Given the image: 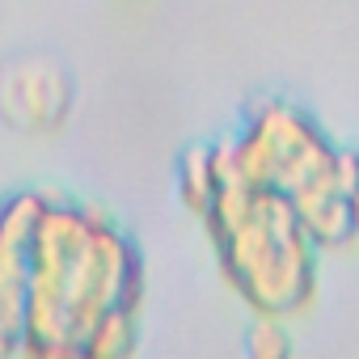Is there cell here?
<instances>
[{
	"instance_id": "7a4b0ae2",
	"label": "cell",
	"mask_w": 359,
	"mask_h": 359,
	"mask_svg": "<svg viewBox=\"0 0 359 359\" xmlns=\"http://www.w3.org/2000/svg\"><path fill=\"white\" fill-rule=\"evenodd\" d=\"M220 245V266L229 283L258 313H300L317 287L313 237L304 233L296 208L279 191L250 187L233 173L220 148V191L203 216Z\"/></svg>"
},
{
	"instance_id": "8992f818",
	"label": "cell",
	"mask_w": 359,
	"mask_h": 359,
	"mask_svg": "<svg viewBox=\"0 0 359 359\" xmlns=\"http://www.w3.org/2000/svg\"><path fill=\"white\" fill-rule=\"evenodd\" d=\"M177 191H182V203L199 216H208L216 191H220V148L212 144H195L182 152L177 161Z\"/></svg>"
},
{
	"instance_id": "277c9868",
	"label": "cell",
	"mask_w": 359,
	"mask_h": 359,
	"mask_svg": "<svg viewBox=\"0 0 359 359\" xmlns=\"http://www.w3.org/2000/svg\"><path fill=\"white\" fill-rule=\"evenodd\" d=\"M72 110V81L43 64L22 60L0 72V114L18 131H55Z\"/></svg>"
},
{
	"instance_id": "6da1fadb",
	"label": "cell",
	"mask_w": 359,
	"mask_h": 359,
	"mask_svg": "<svg viewBox=\"0 0 359 359\" xmlns=\"http://www.w3.org/2000/svg\"><path fill=\"white\" fill-rule=\"evenodd\" d=\"M140 304V250L93 208L43 203L26 237L22 351H76L110 309Z\"/></svg>"
},
{
	"instance_id": "52a82bcc",
	"label": "cell",
	"mask_w": 359,
	"mask_h": 359,
	"mask_svg": "<svg viewBox=\"0 0 359 359\" xmlns=\"http://www.w3.org/2000/svg\"><path fill=\"white\" fill-rule=\"evenodd\" d=\"M245 355L250 359H283V355H292V338L275 317H262L245 330Z\"/></svg>"
},
{
	"instance_id": "5b68a950",
	"label": "cell",
	"mask_w": 359,
	"mask_h": 359,
	"mask_svg": "<svg viewBox=\"0 0 359 359\" xmlns=\"http://www.w3.org/2000/svg\"><path fill=\"white\" fill-rule=\"evenodd\" d=\"M43 195H18L0 212V355L22 351L26 325V237L43 212Z\"/></svg>"
},
{
	"instance_id": "3957f363",
	"label": "cell",
	"mask_w": 359,
	"mask_h": 359,
	"mask_svg": "<svg viewBox=\"0 0 359 359\" xmlns=\"http://www.w3.org/2000/svg\"><path fill=\"white\" fill-rule=\"evenodd\" d=\"M220 148L237 177L262 191H279L292 203L338 182L355 161V152H338L321 127L287 102H262L250 114L241 140Z\"/></svg>"
}]
</instances>
